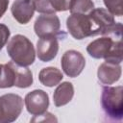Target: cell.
Segmentation results:
<instances>
[{
  "instance_id": "cell-1",
  "label": "cell",
  "mask_w": 123,
  "mask_h": 123,
  "mask_svg": "<svg viewBox=\"0 0 123 123\" xmlns=\"http://www.w3.org/2000/svg\"><path fill=\"white\" fill-rule=\"evenodd\" d=\"M86 51L94 59H104L105 62L120 64L122 62L121 37L104 36L90 42Z\"/></svg>"
},
{
  "instance_id": "cell-2",
  "label": "cell",
  "mask_w": 123,
  "mask_h": 123,
  "mask_svg": "<svg viewBox=\"0 0 123 123\" xmlns=\"http://www.w3.org/2000/svg\"><path fill=\"white\" fill-rule=\"evenodd\" d=\"M7 52L12 62L22 66L31 65L36 59L33 43L23 35H15L10 39L7 45Z\"/></svg>"
},
{
  "instance_id": "cell-3",
  "label": "cell",
  "mask_w": 123,
  "mask_h": 123,
  "mask_svg": "<svg viewBox=\"0 0 123 123\" xmlns=\"http://www.w3.org/2000/svg\"><path fill=\"white\" fill-rule=\"evenodd\" d=\"M122 86H104L101 95L102 109L110 120L120 121L123 118Z\"/></svg>"
},
{
  "instance_id": "cell-4",
  "label": "cell",
  "mask_w": 123,
  "mask_h": 123,
  "mask_svg": "<svg viewBox=\"0 0 123 123\" xmlns=\"http://www.w3.org/2000/svg\"><path fill=\"white\" fill-rule=\"evenodd\" d=\"M66 27L69 34L75 39H83L88 37L97 36L96 27L89 12L87 14L71 13L66 19Z\"/></svg>"
},
{
  "instance_id": "cell-5",
  "label": "cell",
  "mask_w": 123,
  "mask_h": 123,
  "mask_svg": "<svg viewBox=\"0 0 123 123\" xmlns=\"http://www.w3.org/2000/svg\"><path fill=\"white\" fill-rule=\"evenodd\" d=\"M4 68L6 88L12 86L26 88L33 84V74L29 68L19 65L12 61L4 64Z\"/></svg>"
},
{
  "instance_id": "cell-6",
  "label": "cell",
  "mask_w": 123,
  "mask_h": 123,
  "mask_svg": "<svg viewBox=\"0 0 123 123\" xmlns=\"http://www.w3.org/2000/svg\"><path fill=\"white\" fill-rule=\"evenodd\" d=\"M23 110V99L13 93L0 96V123L15 121Z\"/></svg>"
},
{
  "instance_id": "cell-7",
  "label": "cell",
  "mask_w": 123,
  "mask_h": 123,
  "mask_svg": "<svg viewBox=\"0 0 123 123\" xmlns=\"http://www.w3.org/2000/svg\"><path fill=\"white\" fill-rule=\"evenodd\" d=\"M61 28V22L59 17L55 13L51 14H41L39 15L34 25V30L36 35L38 37H48V36H55L59 38L65 37V33L62 31H60Z\"/></svg>"
},
{
  "instance_id": "cell-8",
  "label": "cell",
  "mask_w": 123,
  "mask_h": 123,
  "mask_svg": "<svg viewBox=\"0 0 123 123\" xmlns=\"http://www.w3.org/2000/svg\"><path fill=\"white\" fill-rule=\"evenodd\" d=\"M61 64L63 72L71 78L79 76L86 65L85 57L76 50H68L62 57Z\"/></svg>"
},
{
  "instance_id": "cell-9",
  "label": "cell",
  "mask_w": 123,
  "mask_h": 123,
  "mask_svg": "<svg viewBox=\"0 0 123 123\" xmlns=\"http://www.w3.org/2000/svg\"><path fill=\"white\" fill-rule=\"evenodd\" d=\"M24 103L29 113L38 116L46 112L49 107V96L41 89H35L26 94Z\"/></svg>"
},
{
  "instance_id": "cell-10",
  "label": "cell",
  "mask_w": 123,
  "mask_h": 123,
  "mask_svg": "<svg viewBox=\"0 0 123 123\" xmlns=\"http://www.w3.org/2000/svg\"><path fill=\"white\" fill-rule=\"evenodd\" d=\"M58 38L55 36L39 37L37 43V55L41 62H50L57 56L59 51Z\"/></svg>"
},
{
  "instance_id": "cell-11",
  "label": "cell",
  "mask_w": 123,
  "mask_h": 123,
  "mask_svg": "<svg viewBox=\"0 0 123 123\" xmlns=\"http://www.w3.org/2000/svg\"><path fill=\"white\" fill-rule=\"evenodd\" d=\"M13 18L20 24H27L33 17L35 6L33 0H15L11 8Z\"/></svg>"
},
{
  "instance_id": "cell-12",
  "label": "cell",
  "mask_w": 123,
  "mask_h": 123,
  "mask_svg": "<svg viewBox=\"0 0 123 123\" xmlns=\"http://www.w3.org/2000/svg\"><path fill=\"white\" fill-rule=\"evenodd\" d=\"M121 66L118 63L105 62H103L97 71L99 81L104 85H112L117 82L121 77Z\"/></svg>"
},
{
  "instance_id": "cell-13",
  "label": "cell",
  "mask_w": 123,
  "mask_h": 123,
  "mask_svg": "<svg viewBox=\"0 0 123 123\" xmlns=\"http://www.w3.org/2000/svg\"><path fill=\"white\" fill-rule=\"evenodd\" d=\"M33 2L35 10L45 14L67 11L69 4L67 0H33Z\"/></svg>"
},
{
  "instance_id": "cell-14",
  "label": "cell",
  "mask_w": 123,
  "mask_h": 123,
  "mask_svg": "<svg viewBox=\"0 0 123 123\" xmlns=\"http://www.w3.org/2000/svg\"><path fill=\"white\" fill-rule=\"evenodd\" d=\"M74 96L73 85L69 82H63L60 84L54 91L53 100L56 107H62L68 104Z\"/></svg>"
},
{
  "instance_id": "cell-15",
  "label": "cell",
  "mask_w": 123,
  "mask_h": 123,
  "mask_svg": "<svg viewBox=\"0 0 123 123\" xmlns=\"http://www.w3.org/2000/svg\"><path fill=\"white\" fill-rule=\"evenodd\" d=\"M63 75L62 71L56 67H45L42 68L38 74V80L39 82L48 87L55 86L60 84V82L62 80Z\"/></svg>"
},
{
  "instance_id": "cell-16",
  "label": "cell",
  "mask_w": 123,
  "mask_h": 123,
  "mask_svg": "<svg viewBox=\"0 0 123 123\" xmlns=\"http://www.w3.org/2000/svg\"><path fill=\"white\" fill-rule=\"evenodd\" d=\"M93 9L94 3L92 0H70L68 4V10L71 13L87 14Z\"/></svg>"
},
{
  "instance_id": "cell-17",
  "label": "cell",
  "mask_w": 123,
  "mask_h": 123,
  "mask_svg": "<svg viewBox=\"0 0 123 123\" xmlns=\"http://www.w3.org/2000/svg\"><path fill=\"white\" fill-rule=\"evenodd\" d=\"M104 4L110 13L116 16H121L123 14V0H103Z\"/></svg>"
},
{
  "instance_id": "cell-18",
  "label": "cell",
  "mask_w": 123,
  "mask_h": 123,
  "mask_svg": "<svg viewBox=\"0 0 123 123\" xmlns=\"http://www.w3.org/2000/svg\"><path fill=\"white\" fill-rule=\"evenodd\" d=\"M10 30L5 24L0 23V51L5 46V44L8 41V38L10 37Z\"/></svg>"
},
{
  "instance_id": "cell-19",
  "label": "cell",
  "mask_w": 123,
  "mask_h": 123,
  "mask_svg": "<svg viewBox=\"0 0 123 123\" xmlns=\"http://www.w3.org/2000/svg\"><path fill=\"white\" fill-rule=\"evenodd\" d=\"M9 6V0H0V18L4 15Z\"/></svg>"
},
{
  "instance_id": "cell-20",
  "label": "cell",
  "mask_w": 123,
  "mask_h": 123,
  "mask_svg": "<svg viewBox=\"0 0 123 123\" xmlns=\"http://www.w3.org/2000/svg\"><path fill=\"white\" fill-rule=\"evenodd\" d=\"M3 69H4V64L0 63V88L2 86V80H3Z\"/></svg>"
}]
</instances>
